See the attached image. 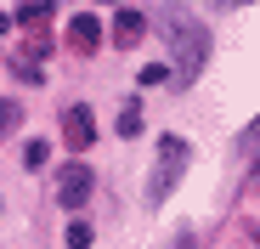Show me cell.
I'll list each match as a JSON object with an SVG mask.
<instances>
[{
	"instance_id": "1",
	"label": "cell",
	"mask_w": 260,
	"mask_h": 249,
	"mask_svg": "<svg viewBox=\"0 0 260 249\" xmlns=\"http://www.w3.org/2000/svg\"><path fill=\"white\" fill-rule=\"evenodd\" d=\"M164 34H170V46H176V79H198V68L209 57L204 23H192L187 12H164Z\"/></svg>"
},
{
	"instance_id": "5",
	"label": "cell",
	"mask_w": 260,
	"mask_h": 249,
	"mask_svg": "<svg viewBox=\"0 0 260 249\" xmlns=\"http://www.w3.org/2000/svg\"><path fill=\"white\" fill-rule=\"evenodd\" d=\"M57 198L68 204V210H79V204L91 198V170H85V164H68L62 181H57Z\"/></svg>"
},
{
	"instance_id": "16",
	"label": "cell",
	"mask_w": 260,
	"mask_h": 249,
	"mask_svg": "<svg viewBox=\"0 0 260 249\" xmlns=\"http://www.w3.org/2000/svg\"><path fill=\"white\" fill-rule=\"evenodd\" d=\"M226 6H243V0H226Z\"/></svg>"
},
{
	"instance_id": "15",
	"label": "cell",
	"mask_w": 260,
	"mask_h": 249,
	"mask_svg": "<svg viewBox=\"0 0 260 249\" xmlns=\"http://www.w3.org/2000/svg\"><path fill=\"white\" fill-rule=\"evenodd\" d=\"M6 23H12V17H0V34H6Z\"/></svg>"
},
{
	"instance_id": "11",
	"label": "cell",
	"mask_w": 260,
	"mask_h": 249,
	"mask_svg": "<svg viewBox=\"0 0 260 249\" xmlns=\"http://www.w3.org/2000/svg\"><path fill=\"white\" fill-rule=\"evenodd\" d=\"M136 79H142V85H164V79H170V68H164V63H153V68H142Z\"/></svg>"
},
{
	"instance_id": "6",
	"label": "cell",
	"mask_w": 260,
	"mask_h": 249,
	"mask_svg": "<svg viewBox=\"0 0 260 249\" xmlns=\"http://www.w3.org/2000/svg\"><path fill=\"white\" fill-rule=\"evenodd\" d=\"M142 34H147V17H142V12H130V6L113 12V46L130 51V46H142Z\"/></svg>"
},
{
	"instance_id": "8",
	"label": "cell",
	"mask_w": 260,
	"mask_h": 249,
	"mask_svg": "<svg viewBox=\"0 0 260 249\" xmlns=\"http://www.w3.org/2000/svg\"><path fill=\"white\" fill-rule=\"evenodd\" d=\"M119 136H142V108H119Z\"/></svg>"
},
{
	"instance_id": "2",
	"label": "cell",
	"mask_w": 260,
	"mask_h": 249,
	"mask_svg": "<svg viewBox=\"0 0 260 249\" xmlns=\"http://www.w3.org/2000/svg\"><path fill=\"white\" fill-rule=\"evenodd\" d=\"M181 170H187V142H181V136H164V142H158V170H153V181H147V193H153V204H158V198H170V193H176V181H181Z\"/></svg>"
},
{
	"instance_id": "9",
	"label": "cell",
	"mask_w": 260,
	"mask_h": 249,
	"mask_svg": "<svg viewBox=\"0 0 260 249\" xmlns=\"http://www.w3.org/2000/svg\"><path fill=\"white\" fill-rule=\"evenodd\" d=\"M46 159H51V147L40 142V136H34V142L23 147V164H28V170H40V164H46Z\"/></svg>"
},
{
	"instance_id": "14",
	"label": "cell",
	"mask_w": 260,
	"mask_h": 249,
	"mask_svg": "<svg viewBox=\"0 0 260 249\" xmlns=\"http://www.w3.org/2000/svg\"><path fill=\"white\" fill-rule=\"evenodd\" d=\"M249 136H260V119H254V124H249ZM249 136H243V142H249Z\"/></svg>"
},
{
	"instance_id": "3",
	"label": "cell",
	"mask_w": 260,
	"mask_h": 249,
	"mask_svg": "<svg viewBox=\"0 0 260 249\" xmlns=\"http://www.w3.org/2000/svg\"><path fill=\"white\" fill-rule=\"evenodd\" d=\"M102 46V17H91V12H79V17H68V51H79V57H91Z\"/></svg>"
},
{
	"instance_id": "17",
	"label": "cell",
	"mask_w": 260,
	"mask_h": 249,
	"mask_svg": "<svg viewBox=\"0 0 260 249\" xmlns=\"http://www.w3.org/2000/svg\"><path fill=\"white\" fill-rule=\"evenodd\" d=\"M254 176H260V159H254Z\"/></svg>"
},
{
	"instance_id": "12",
	"label": "cell",
	"mask_w": 260,
	"mask_h": 249,
	"mask_svg": "<svg viewBox=\"0 0 260 249\" xmlns=\"http://www.w3.org/2000/svg\"><path fill=\"white\" fill-rule=\"evenodd\" d=\"M12 124H17V108H12V102H0V136H6Z\"/></svg>"
},
{
	"instance_id": "4",
	"label": "cell",
	"mask_w": 260,
	"mask_h": 249,
	"mask_svg": "<svg viewBox=\"0 0 260 249\" xmlns=\"http://www.w3.org/2000/svg\"><path fill=\"white\" fill-rule=\"evenodd\" d=\"M62 136H68L74 153L91 147V142H96V119H91V108H68V113H62Z\"/></svg>"
},
{
	"instance_id": "7",
	"label": "cell",
	"mask_w": 260,
	"mask_h": 249,
	"mask_svg": "<svg viewBox=\"0 0 260 249\" xmlns=\"http://www.w3.org/2000/svg\"><path fill=\"white\" fill-rule=\"evenodd\" d=\"M17 23H23V28H46V23H51V0H23V6H17Z\"/></svg>"
},
{
	"instance_id": "13",
	"label": "cell",
	"mask_w": 260,
	"mask_h": 249,
	"mask_svg": "<svg viewBox=\"0 0 260 249\" xmlns=\"http://www.w3.org/2000/svg\"><path fill=\"white\" fill-rule=\"evenodd\" d=\"M176 249H192V238H187V232H181V238H176Z\"/></svg>"
},
{
	"instance_id": "10",
	"label": "cell",
	"mask_w": 260,
	"mask_h": 249,
	"mask_svg": "<svg viewBox=\"0 0 260 249\" xmlns=\"http://www.w3.org/2000/svg\"><path fill=\"white\" fill-rule=\"evenodd\" d=\"M68 249H91V227H85V221L68 227Z\"/></svg>"
}]
</instances>
